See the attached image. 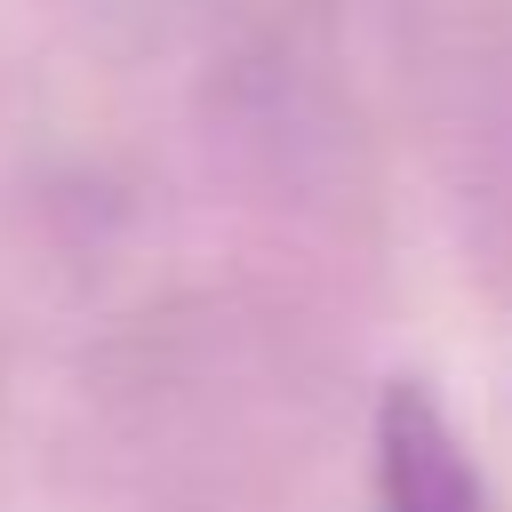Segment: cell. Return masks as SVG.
Here are the masks:
<instances>
[{
    "label": "cell",
    "instance_id": "6da1fadb",
    "mask_svg": "<svg viewBox=\"0 0 512 512\" xmlns=\"http://www.w3.org/2000/svg\"><path fill=\"white\" fill-rule=\"evenodd\" d=\"M368 472H376V504L384 512H488V480H480L472 448L456 440L448 408L416 376H392L376 392Z\"/></svg>",
    "mask_w": 512,
    "mask_h": 512
}]
</instances>
